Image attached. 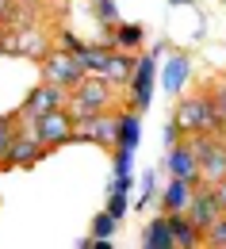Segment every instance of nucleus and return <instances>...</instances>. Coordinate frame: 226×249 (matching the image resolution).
Masks as SVG:
<instances>
[{"label":"nucleus","instance_id":"1","mask_svg":"<svg viewBox=\"0 0 226 249\" xmlns=\"http://www.w3.org/2000/svg\"><path fill=\"white\" fill-rule=\"evenodd\" d=\"M173 123L180 126L184 134H223V138H226V123L219 119L215 100H211L207 89H203V92L180 96L176 107H173Z\"/></svg>","mask_w":226,"mask_h":249},{"label":"nucleus","instance_id":"2","mask_svg":"<svg viewBox=\"0 0 226 249\" xmlns=\"http://www.w3.org/2000/svg\"><path fill=\"white\" fill-rule=\"evenodd\" d=\"M107 107H115V85H107L104 77H92V73L81 85H73L65 96V111L73 115V123H81L96 111H107Z\"/></svg>","mask_w":226,"mask_h":249},{"label":"nucleus","instance_id":"3","mask_svg":"<svg viewBox=\"0 0 226 249\" xmlns=\"http://www.w3.org/2000/svg\"><path fill=\"white\" fill-rule=\"evenodd\" d=\"M88 73H85V65L73 58V50H50L46 58H42V81H50V85H62L65 92L73 89V85H81Z\"/></svg>","mask_w":226,"mask_h":249},{"label":"nucleus","instance_id":"4","mask_svg":"<svg viewBox=\"0 0 226 249\" xmlns=\"http://www.w3.org/2000/svg\"><path fill=\"white\" fill-rule=\"evenodd\" d=\"M50 150L38 142V134H35L31 126H19L16 138H12V146H8V154H4V161H0V169H31Z\"/></svg>","mask_w":226,"mask_h":249},{"label":"nucleus","instance_id":"5","mask_svg":"<svg viewBox=\"0 0 226 249\" xmlns=\"http://www.w3.org/2000/svg\"><path fill=\"white\" fill-rule=\"evenodd\" d=\"M31 130L38 134V142H42L46 150L65 146V142H73V115H69L65 107H54V111L38 115V119L31 123Z\"/></svg>","mask_w":226,"mask_h":249},{"label":"nucleus","instance_id":"6","mask_svg":"<svg viewBox=\"0 0 226 249\" xmlns=\"http://www.w3.org/2000/svg\"><path fill=\"white\" fill-rule=\"evenodd\" d=\"M65 96H69V92H65L62 85H50V81H42V85H38V89H35L27 100H23V107H19L16 115H19V123L31 126L38 115H46V111H54V107H65Z\"/></svg>","mask_w":226,"mask_h":249},{"label":"nucleus","instance_id":"7","mask_svg":"<svg viewBox=\"0 0 226 249\" xmlns=\"http://www.w3.org/2000/svg\"><path fill=\"white\" fill-rule=\"evenodd\" d=\"M184 215H188V222H192L199 234H203L215 218L223 215V207H219V203H215V196H211V184H195L192 188V199H188Z\"/></svg>","mask_w":226,"mask_h":249},{"label":"nucleus","instance_id":"8","mask_svg":"<svg viewBox=\"0 0 226 249\" xmlns=\"http://www.w3.org/2000/svg\"><path fill=\"white\" fill-rule=\"evenodd\" d=\"M165 169H169V177H180V180H188V184H199V161H195L192 146H188L184 138H180L176 146H169Z\"/></svg>","mask_w":226,"mask_h":249},{"label":"nucleus","instance_id":"9","mask_svg":"<svg viewBox=\"0 0 226 249\" xmlns=\"http://www.w3.org/2000/svg\"><path fill=\"white\" fill-rule=\"evenodd\" d=\"M123 89H130V107L134 111H146L150 107V89H154V62L150 58L134 62V73H130V81Z\"/></svg>","mask_w":226,"mask_h":249},{"label":"nucleus","instance_id":"10","mask_svg":"<svg viewBox=\"0 0 226 249\" xmlns=\"http://www.w3.org/2000/svg\"><path fill=\"white\" fill-rule=\"evenodd\" d=\"M134 62H138V58H130V54H123V50H107L104 62H100V69L92 73V77H104L107 85L123 89V85L130 81V73H134Z\"/></svg>","mask_w":226,"mask_h":249},{"label":"nucleus","instance_id":"11","mask_svg":"<svg viewBox=\"0 0 226 249\" xmlns=\"http://www.w3.org/2000/svg\"><path fill=\"white\" fill-rule=\"evenodd\" d=\"M169 234H173V249H199V246H203V234L188 222L184 211L169 215Z\"/></svg>","mask_w":226,"mask_h":249},{"label":"nucleus","instance_id":"12","mask_svg":"<svg viewBox=\"0 0 226 249\" xmlns=\"http://www.w3.org/2000/svg\"><path fill=\"white\" fill-rule=\"evenodd\" d=\"M226 177V142H219L215 150L199 157V184H219Z\"/></svg>","mask_w":226,"mask_h":249},{"label":"nucleus","instance_id":"13","mask_svg":"<svg viewBox=\"0 0 226 249\" xmlns=\"http://www.w3.org/2000/svg\"><path fill=\"white\" fill-rule=\"evenodd\" d=\"M192 188H195V184L180 180V177H173V180L165 184V192H161V211H165V215L184 211V207H188V199H192Z\"/></svg>","mask_w":226,"mask_h":249},{"label":"nucleus","instance_id":"14","mask_svg":"<svg viewBox=\"0 0 226 249\" xmlns=\"http://www.w3.org/2000/svg\"><path fill=\"white\" fill-rule=\"evenodd\" d=\"M16 54L42 62V58L50 54V42H46V35H42V31H35V27H23V31H19V38H16Z\"/></svg>","mask_w":226,"mask_h":249},{"label":"nucleus","instance_id":"15","mask_svg":"<svg viewBox=\"0 0 226 249\" xmlns=\"http://www.w3.org/2000/svg\"><path fill=\"white\" fill-rule=\"evenodd\" d=\"M142 246L146 249H173V234H169V215H157L146 222V230H142Z\"/></svg>","mask_w":226,"mask_h":249},{"label":"nucleus","instance_id":"16","mask_svg":"<svg viewBox=\"0 0 226 249\" xmlns=\"http://www.w3.org/2000/svg\"><path fill=\"white\" fill-rule=\"evenodd\" d=\"M134 142H138V111L127 107V111H119V142H115V150L134 154Z\"/></svg>","mask_w":226,"mask_h":249},{"label":"nucleus","instance_id":"17","mask_svg":"<svg viewBox=\"0 0 226 249\" xmlns=\"http://www.w3.org/2000/svg\"><path fill=\"white\" fill-rule=\"evenodd\" d=\"M107 42L115 46V50H134V46H142V27H134V23H115V31H107Z\"/></svg>","mask_w":226,"mask_h":249},{"label":"nucleus","instance_id":"18","mask_svg":"<svg viewBox=\"0 0 226 249\" xmlns=\"http://www.w3.org/2000/svg\"><path fill=\"white\" fill-rule=\"evenodd\" d=\"M184 77H188V58H184V54H176V58L169 62V69H165V89H169V92L184 89Z\"/></svg>","mask_w":226,"mask_h":249},{"label":"nucleus","instance_id":"19","mask_svg":"<svg viewBox=\"0 0 226 249\" xmlns=\"http://www.w3.org/2000/svg\"><path fill=\"white\" fill-rule=\"evenodd\" d=\"M203 246L207 249H226V211L203 230Z\"/></svg>","mask_w":226,"mask_h":249},{"label":"nucleus","instance_id":"20","mask_svg":"<svg viewBox=\"0 0 226 249\" xmlns=\"http://www.w3.org/2000/svg\"><path fill=\"white\" fill-rule=\"evenodd\" d=\"M16 130H19V115H0V161H4V154H8Z\"/></svg>","mask_w":226,"mask_h":249},{"label":"nucleus","instance_id":"21","mask_svg":"<svg viewBox=\"0 0 226 249\" xmlns=\"http://www.w3.org/2000/svg\"><path fill=\"white\" fill-rule=\"evenodd\" d=\"M115 226H119V218L111 215V211H104V215H96V222H92V238H111Z\"/></svg>","mask_w":226,"mask_h":249},{"label":"nucleus","instance_id":"22","mask_svg":"<svg viewBox=\"0 0 226 249\" xmlns=\"http://www.w3.org/2000/svg\"><path fill=\"white\" fill-rule=\"evenodd\" d=\"M107 211L115 218H123V211H127V196H123V188H111V199H107Z\"/></svg>","mask_w":226,"mask_h":249},{"label":"nucleus","instance_id":"23","mask_svg":"<svg viewBox=\"0 0 226 249\" xmlns=\"http://www.w3.org/2000/svg\"><path fill=\"white\" fill-rule=\"evenodd\" d=\"M211 100H215V111H219V119L226 123V81H219V85L211 89Z\"/></svg>","mask_w":226,"mask_h":249},{"label":"nucleus","instance_id":"24","mask_svg":"<svg viewBox=\"0 0 226 249\" xmlns=\"http://www.w3.org/2000/svg\"><path fill=\"white\" fill-rule=\"evenodd\" d=\"M96 12H100V19H104V23H111V19H115V4H111V0H96Z\"/></svg>","mask_w":226,"mask_h":249},{"label":"nucleus","instance_id":"25","mask_svg":"<svg viewBox=\"0 0 226 249\" xmlns=\"http://www.w3.org/2000/svg\"><path fill=\"white\" fill-rule=\"evenodd\" d=\"M211 196H215V203H219V207L226 211V177L219 180V184H211Z\"/></svg>","mask_w":226,"mask_h":249},{"label":"nucleus","instance_id":"26","mask_svg":"<svg viewBox=\"0 0 226 249\" xmlns=\"http://www.w3.org/2000/svg\"><path fill=\"white\" fill-rule=\"evenodd\" d=\"M180 138H184V130H180L176 123H169V126H165V142H169V146H176Z\"/></svg>","mask_w":226,"mask_h":249},{"label":"nucleus","instance_id":"27","mask_svg":"<svg viewBox=\"0 0 226 249\" xmlns=\"http://www.w3.org/2000/svg\"><path fill=\"white\" fill-rule=\"evenodd\" d=\"M12 12V0H0V16H8Z\"/></svg>","mask_w":226,"mask_h":249},{"label":"nucleus","instance_id":"28","mask_svg":"<svg viewBox=\"0 0 226 249\" xmlns=\"http://www.w3.org/2000/svg\"><path fill=\"white\" fill-rule=\"evenodd\" d=\"M173 4H184V0H173Z\"/></svg>","mask_w":226,"mask_h":249}]
</instances>
